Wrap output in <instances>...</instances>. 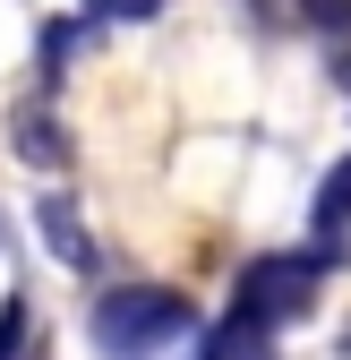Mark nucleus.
<instances>
[{
	"mask_svg": "<svg viewBox=\"0 0 351 360\" xmlns=\"http://www.w3.org/2000/svg\"><path fill=\"white\" fill-rule=\"evenodd\" d=\"M343 266V249L334 240H317V249H283V257H257V266H240V292H232V318L206 335V360H266V343H274V326H291L300 309H309V292Z\"/></svg>",
	"mask_w": 351,
	"mask_h": 360,
	"instance_id": "f257e3e1",
	"label": "nucleus"
},
{
	"mask_svg": "<svg viewBox=\"0 0 351 360\" xmlns=\"http://www.w3.org/2000/svg\"><path fill=\"white\" fill-rule=\"evenodd\" d=\"M189 335H197V309L171 283H120V292L95 300V318H86V343H95L103 360H163Z\"/></svg>",
	"mask_w": 351,
	"mask_h": 360,
	"instance_id": "f03ea898",
	"label": "nucleus"
},
{
	"mask_svg": "<svg viewBox=\"0 0 351 360\" xmlns=\"http://www.w3.org/2000/svg\"><path fill=\"white\" fill-rule=\"evenodd\" d=\"M34 223H43V240H52V257H60V266H77V275L95 266V232L77 223L69 189H43V198H34Z\"/></svg>",
	"mask_w": 351,
	"mask_h": 360,
	"instance_id": "7ed1b4c3",
	"label": "nucleus"
},
{
	"mask_svg": "<svg viewBox=\"0 0 351 360\" xmlns=\"http://www.w3.org/2000/svg\"><path fill=\"white\" fill-rule=\"evenodd\" d=\"M9 138H18V155H26L34 172H60V163H69V129L52 120V103H43V95L9 112Z\"/></svg>",
	"mask_w": 351,
	"mask_h": 360,
	"instance_id": "20e7f679",
	"label": "nucleus"
},
{
	"mask_svg": "<svg viewBox=\"0 0 351 360\" xmlns=\"http://www.w3.org/2000/svg\"><path fill=\"white\" fill-rule=\"evenodd\" d=\"M309 223H317V240H343V232H351V155H343V163L326 172V189H317Z\"/></svg>",
	"mask_w": 351,
	"mask_h": 360,
	"instance_id": "39448f33",
	"label": "nucleus"
},
{
	"mask_svg": "<svg viewBox=\"0 0 351 360\" xmlns=\"http://www.w3.org/2000/svg\"><path fill=\"white\" fill-rule=\"evenodd\" d=\"M77 43H95V18H52L43 26V77H60L77 60Z\"/></svg>",
	"mask_w": 351,
	"mask_h": 360,
	"instance_id": "423d86ee",
	"label": "nucleus"
},
{
	"mask_svg": "<svg viewBox=\"0 0 351 360\" xmlns=\"http://www.w3.org/2000/svg\"><path fill=\"white\" fill-rule=\"evenodd\" d=\"M291 9H300V26H317V34L351 43V0H291Z\"/></svg>",
	"mask_w": 351,
	"mask_h": 360,
	"instance_id": "0eeeda50",
	"label": "nucleus"
},
{
	"mask_svg": "<svg viewBox=\"0 0 351 360\" xmlns=\"http://www.w3.org/2000/svg\"><path fill=\"white\" fill-rule=\"evenodd\" d=\"M163 0H86V18L95 26H138V18H154Z\"/></svg>",
	"mask_w": 351,
	"mask_h": 360,
	"instance_id": "6e6552de",
	"label": "nucleus"
},
{
	"mask_svg": "<svg viewBox=\"0 0 351 360\" xmlns=\"http://www.w3.org/2000/svg\"><path fill=\"white\" fill-rule=\"evenodd\" d=\"M26 318H34V309H26V292H9V300H0V360H18V343H26Z\"/></svg>",
	"mask_w": 351,
	"mask_h": 360,
	"instance_id": "1a4fd4ad",
	"label": "nucleus"
},
{
	"mask_svg": "<svg viewBox=\"0 0 351 360\" xmlns=\"http://www.w3.org/2000/svg\"><path fill=\"white\" fill-rule=\"evenodd\" d=\"M0 240H9V223H0Z\"/></svg>",
	"mask_w": 351,
	"mask_h": 360,
	"instance_id": "9d476101",
	"label": "nucleus"
}]
</instances>
